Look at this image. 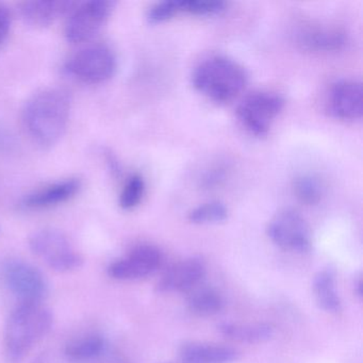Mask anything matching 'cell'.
I'll use <instances>...</instances> for the list:
<instances>
[{"label":"cell","instance_id":"6da1fadb","mask_svg":"<svg viewBox=\"0 0 363 363\" xmlns=\"http://www.w3.org/2000/svg\"><path fill=\"white\" fill-rule=\"evenodd\" d=\"M69 112L71 99L65 91L43 89L27 101L23 110V122L35 143L50 147L65 135Z\"/></svg>","mask_w":363,"mask_h":363},{"label":"cell","instance_id":"7a4b0ae2","mask_svg":"<svg viewBox=\"0 0 363 363\" xmlns=\"http://www.w3.org/2000/svg\"><path fill=\"white\" fill-rule=\"evenodd\" d=\"M54 316L42 303H20L6 325L8 360L18 363L52 330Z\"/></svg>","mask_w":363,"mask_h":363},{"label":"cell","instance_id":"3957f363","mask_svg":"<svg viewBox=\"0 0 363 363\" xmlns=\"http://www.w3.org/2000/svg\"><path fill=\"white\" fill-rule=\"evenodd\" d=\"M193 84L201 94L218 104L230 103L247 84L245 69L227 57L216 56L197 65Z\"/></svg>","mask_w":363,"mask_h":363},{"label":"cell","instance_id":"277c9868","mask_svg":"<svg viewBox=\"0 0 363 363\" xmlns=\"http://www.w3.org/2000/svg\"><path fill=\"white\" fill-rule=\"evenodd\" d=\"M29 246L33 254L50 269L61 273L80 269L84 263L82 255L75 250L69 238L57 229H41L33 233Z\"/></svg>","mask_w":363,"mask_h":363},{"label":"cell","instance_id":"5b68a950","mask_svg":"<svg viewBox=\"0 0 363 363\" xmlns=\"http://www.w3.org/2000/svg\"><path fill=\"white\" fill-rule=\"evenodd\" d=\"M284 107V99L272 92L248 95L238 107V118L243 126L256 137H265Z\"/></svg>","mask_w":363,"mask_h":363},{"label":"cell","instance_id":"8992f818","mask_svg":"<svg viewBox=\"0 0 363 363\" xmlns=\"http://www.w3.org/2000/svg\"><path fill=\"white\" fill-rule=\"evenodd\" d=\"M4 279L21 303H42L48 294L45 276L30 263L12 260L4 267Z\"/></svg>","mask_w":363,"mask_h":363},{"label":"cell","instance_id":"52a82bcc","mask_svg":"<svg viewBox=\"0 0 363 363\" xmlns=\"http://www.w3.org/2000/svg\"><path fill=\"white\" fill-rule=\"evenodd\" d=\"M267 235L286 252H307L311 248V231L305 218L292 209L278 212L267 226Z\"/></svg>","mask_w":363,"mask_h":363},{"label":"cell","instance_id":"ba28073f","mask_svg":"<svg viewBox=\"0 0 363 363\" xmlns=\"http://www.w3.org/2000/svg\"><path fill=\"white\" fill-rule=\"evenodd\" d=\"M113 1L91 0L78 4L69 14L65 37L74 44L84 43L97 35L113 10Z\"/></svg>","mask_w":363,"mask_h":363},{"label":"cell","instance_id":"9c48e42d","mask_svg":"<svg viewBox=\"0 0 363 363\" xmlns=\"http://www.w3.org/2000/svg\"><path fill=\"white\" fill-rule=\"evenodd\" d=\"M116 58L108 46L96 44L80 50L69 62V71L86 84H101L114 75Z\"/></svg>","mask_w":363,"mask_h":363},{"label":"cell","instance_id":"30bf717a","mask_svg":"<svg viewBox=\"0 0 363 363\" xmlns=\"http://www.w3.org/2000/svg\"><path fill=\"white\" fill-rule=\"evenodd\" d=\"M162 262V254L152 245H139L125 258L114 261L108 273L114 279L138 280L154 273Z\"/></svg>","mask_w":363,"mask_h":363},{"label":"cell","instance_id":"8fae6325","mask_svg":"<svg viewBox=\"0 0 363 363\" xmlns=\"http://www.w3.org/2000/svg\"><path fill=\"white\" fill-rule=\"evenodd\" d=\"M206 275V265L199 258H189L174 264L157 284L160 293L191 292L201 284Z\"/></svg>","mask_w":363,"mask_h":363},{"label":"cell","instance_id":"7c38bea8","mask_svg":"<svg viewBox=\"0 0 363 363\" xmlns=\"http://www.w3.org/2000/svg\"><path fill=\"white\" fill-rule=\"evenodd\" d=\"M329 109L343 121L359 120L363 113V91L356 80H341L331 88Z\"/></svg>","mask_w":363,"mask_h":363},{"label":"cell","instance_id":"4fadbf2b","mask_svg":"<svg viewBox=\"0 0 363 363\" xmlns=\"http://www.w3.org/2000/svg\"><path fill=\"white\" fill-rule=\"evenodd\" d=\"M78 4L69 0H33L21 6V13L28 24L46 27L67 13H71Z\"/></svg>","mask_w":363,"mask_h":363},{"label":"cell","instance_id":"5bb4252c","mask_svg":"<svg viewBox=\"0 0 363 363\" xmlns=\"http://www.w3.org/2000/svg\"><path fill=\"white\" fill-rule=\"evenodd\" d=\"M182 363H233L239 359V352L218 344L188 342L179 350Z\"/></svg>","mask_w":363,"mask_h":363},{"label":"cell","instance_id":"9a60e30c","mask_svg":"<svg viewBox=\"0 0 363 363\" xmlns=\"http://www.w3.org/2000/svg\"><path fill=\"white\" fill-rule=\"evenodd\" d=\"M79 189L80 182L76 179L57 182L29 194L25 199V205L29 208L52 207L69 201Z\"/></svg>","mask_w":363,"mask_h":363},{"label":"cell","instance_id":"2e32d148","mask_svg":"<svg viewBox=\"0 0 363 363\" xmlns=\"http://www.w3.org/2000/svg\"><path fill=\"white\" fill-rule=\"evenodd\" d=\"M218 330L227 339L248 344L265 343L274 335L273 327L265 323H255V324L223 323L218 326Z\"/></svg>","mask_w":363,"mask_h":363},{"label":"cell","instance_id":"e0dca14e","mask_svg":"<svg viewBox=\"0 0 363 363\" xmlns=\"http://www.w3.org/2000/svg\"><path fill=\"white\" fill-rule=\"evenodd\" d=\"M107 347V342L101 335H88L69 342L65 354L74 362H93L105 354Z\"/></svg>","mask_w":363,"mask_h":363},{"label":"cell","instance_id":"ac0fdd59","mask_svg":"<svg viewBox=\"0 0 363 363\" xmlns=\"http://www.w3.org/2000/svg\"><path fill=\"white\" fill-rule=\"evenodd\" d=\"M313 293L318 307L329 313L341 311L342 303L335 290V274L330 269H323L313 279Z\"/></svg>","mask_w":363,"mask_h":363},{"label":"cell","instance_id":"d6986e66","mask_svg":"<svg viewBox=\"0 0 363 363\" xmlns=\"http://www.w3.org/2000/svg\"><path fill=\"white\" fill-rule=\"evenodd\" d=\"M188 298L189 309L199 316H212L224 307L222 295L213 288L201 286L191 291Z\"/></svg>","mask_w":363,"mask_h":363},{"label":"cell","instance_id":"ffe728a7","mask_svg":"<svg viewBox=\"0 0 363 363\" xmlns=\"http://www.w3.org/2000/svg\"><path fill=\"white\" fill-rule=\"evenodd\" d=\"M301 42L313 50H335L344 42L343 35L337 30L318 28L305 31L301 35Z\"/></svg>","mask_w":363,"mask_h":363},{"label":"cell","instance_id":"44dd1931","mask_svg":"<svg viewBox=\"0 0 363 363\" xmlns=\"http://www.w3.org/2000/svg\"><path fill=\"white\" fill-rule=\"evenodd\" d=\"M228 218V209L220 201H209L194 208L189 213V220L193 224H216Z\"/></svg>","mask_w":363,"mask_h":363},{"label":"cell","instance_id":"7402d4cb","mask_svg":"<svg viewBox=\"0 0 363 363\" xmlns=\"http://www.w3.org/2000/svg\"><path fill=\"white\" fill-rule=\"evenodd\" d=\"M295 196L305 205H316L322 199L323 188L320 182L312 176H301L295 180Z\"/></svg>","mask_w":363,"mask_h":363},{"label":"cell","instance_id":"603a6c76","mask_svg":"<svg viewBox=\"0 0 363 363\" xmlns=\"http://www.w3.org/2000/svg\"><path fill=\"white\" fill-rule=\"evenodd\" d=\"M144 192H145V182L141 176L135 174L127 180L121 193V207L125 210H131L137 207L143 199Z\"/></svg>","mask_w":363,"mask_h":363},{"label":"cell","instance_id":"cb8c5ba5","mask_svg":"<svg viewBox=\"0 0 363 363\" xmlns=\"http://www.w3.org/2000/svg\"><path fill=\"white\" fill-rule=\"evenodd\" d=\"M222 1H201V0H178V13H188L192 16H214L225 9Z\"/></svg>","mask_w":363,"mask_h":363},{"label":"cell","instance_id":"d4e9b609","mask_svg":"<svg viewBox=\"0 0 363 363\" xmlns=\"http://www.w3.org/2000/svg\"><path fill=\"white\" fill-rule=\"evenodd\" d=\"M177 14V0H171V1L167 0V1H162V3H158L152 6L148 11L147 18L150 22L157 24V23L171 20Z\"/></svg>","mask_w":363,"mask_h":363},{"label":"cell","instance_id":"484cf974","mask_svg":"<svg viewBox=\"0 0 363 363\" xmlns=\"http://www.w3.org/2000/svg\"><path fill=\"white\" fill-rule=\"evenodd\" d=\"M11 28V14L3 4H0V44H3Z\"/></svg>","mask_w":363,"mask_h":363},{"label":"cell","instance_id":"4316f807","mask_svg":"<svg viewBox=\"0 0 363 363\" xmlns=\"http://www.w3.org/2000/svg\"><path fill=\"white\" fill-rule=\"evenodd\" d=\"M163 363H171V362H163Z\"/></svg>","mask_w":363,"mask_h":363}]
</instances>
